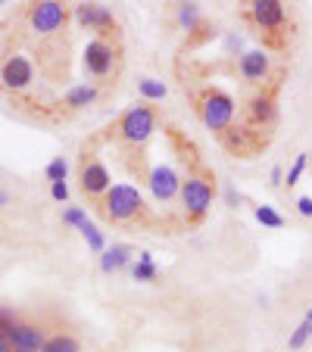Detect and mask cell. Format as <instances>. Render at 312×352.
<instances>
[{
  "instance_id": "1",
  "label": "cell",
  "mask_w": 312,
  "mask_h": 352,
  "mask_svg": "<svg viewBox=\"0 0 312 352\" xmlns=\"http://www.w3.org/2000/svg\"><path fill=\"white\" fill-rule=\"evenodd\" d=\"M181 206H185L187 225L203 221V215L213 206V178L203 168H194L185 181H181Z\"/></svg>"
},
{
  "instance_id": "9",
  "label": "cell",
  "mask_w": 312,
  "mask_h": 352,
  "mask_svg": "<svg viewBox=\"0 0 312 352\" xmlns=\"http://www.w3.org/2000/svg\"><path fill=\"white\" fill-rule=\"evenodd\" d=\"M147 184H150V193L160 199V203H172L175 197H181V178L175 175V168H169V166L150 168Z\"/></svg>"
},
{
  "instance_id": "2",
  "label": "cell",
  "mask_w": 312,
  "mask_h": 352,
  "mask_svg": "<svg viewBox=\"0 0 312 352\" xmlns=\"http://www.w3.org/2000/svg\"><path fill=\"white\" fill-rule=\"evenodd\" d=\"M147 206H144V197H141L138 187L132 184H113L110 193L103 197V215L116 225H128V221H138L144 219Z\"/></svg>"
},
{
  "instance_id": "32",
  "label": "cell",
  "mask_w": 312,
  "mask_h": 352,
  "mask_svg": "<svg viewBox=\"0 0 312 352\" xmlns=\"http://www.w3.org/2000/svg\"><path fill=\"white\" fill-rule=\"evenodd\" d=\"M225 50H240V38H238V34H228V38H225Z\"/></svg>"
},
{
  "instance_id": "21",
  "label": "cell",
  "mask_w": 312,
  "mask_h": 352,
  "mask_svg": "<svg viewBox=\"0 0 312 352\" xmlns=\"http://www.w3.org/2000/svg\"><path fill=\"white\" fill-rule=\"evenodd\" d=\"M138 94L144 100H163L169 94V87L163 85V81H156V78H141L138 81Z\"/></svg>"
},
{
  "instance_id": "3",
  "label": "cell",
  "mask_w": 312,
  "mask_h": 352,
  "mask_svg": "<svg viewBox=\"0 0 312 352\" xmlns=\"http://www.w3.org/2000/svg\"><path fill=\"white\" fill-rule=\"evenodd\" d=\"M197 109H200V119H203V125L209 128V131H219L225 134L228 128H231L234 122V100L228 97L225 91H216V87H206L203 94H200L197 100Z\"/></svg>"
},
{
  "instance_id": "33",
  "label": "cell",
  "mask_w": 312,
  "mask_h": 352,
  "mask_svg": "<svg viewBox=\"0 0 312 352\" xmlns=\"http://www.w3.org/2000/svg\"><path fill=\"white\" fill-rule=\"evenodd\" d=\"M0 352H13V343H10L7 333H0Z\"/></svg>"
},
{
  "instance_id": "22",
  "label": "cell",
  "mask_w": 312,
  "mask_h": 352,
  "mask_svg": "<svg viewBox=\"0 0 312 352\" xmlns=\"http://www.w3.org/2000/svg\"><path fill=\"white\" fill-rule=\"evenodd\" d=\"M79 231H81V237L87 240V246H91L94 253H103V250H107V240H103V234H100L97 228L91 225V221H85V225H81Z\"/></svg>"
},
{
  "instance_id": "28",
  "label": "cell",
  "mask_w": 312,
  "mask_h": 352,
  "mask_svg": "<svg viewBox=\"0 0 312 352\" xmlns=\"http://www.w3.org/2000/svg\"><path fill=\"white\" fill-rule=\"evenodd\" d=\"M50 197H54L56 203H66V199H69V184H66V181H56V184H50Z\"/></svg>"
},
{
  "instance_id": "27",
  "label": "cell",
  "mask_w": 312,
  "mask_h": 352,
  "mask_svg": "<svg viewBox=\"0 0 312 352\" xmlns=\"http://www.w3.org/2000/svg\"><path fill=\"white\" fill-rule=\"evenodd\" d=\"M16 327V315H13V309H3L0 306V333H10Z\"/></svg>"
},
{
  "instance_id": "5",
  "label": "cell",
  "mask_w": 312,
  "mask_h": 352,
  "mask_svg": "<svg viewBox=\"0 0 312 352\" xmlns=\"http://www.w3.org/2000/svg\"><path fill=\"white\" fill-rule=\"evenodd\" d=\"M116 60H119V54H116V47L110 44L107 38H94L87 41L85 47V72L91 75V78H107L110 72L116 69Z\"/></svg>"
},
{
  "instance_id": "8",
  "label": "cell",
  "mask_w": 312,
  "mask_h": 352,
  "mask_svg": "<svg viewBox=\"0 0 312 352\" xmlns=\"http://www.w3.org/2000/svg\"><path fill=\"white\" fill-rule=\"evenodd\" d=\"M32 81H34V66L28 56L16 54L0 66V85L7 87V91H25Z\"/></svg>"
},
{
  "instance_id": "34",
  "label": "cell",
  "mask_w": 312,
  "mask_h": 352,
  "mask_svg": "<svg viewBox=\"0 0 312 352\" xmlns=\"http://www.w3.org/2000/svg\"><path fill=\"white\" fill-rule=\"evenodd\" d=\"M3 203H7V193H3V190H0V206H3Z\"/></svg>"
},
{
  "instance_id": "24",
  "label": "cell",
  "mask_w": 312,
  "mask_h": 352,
  "mask_svg": "<svg viewBox=\"0 0 312 352\" xmlns=\"http://www.w3.org/2000/svg\"><path fill=\"white\" fill-rule=\"evenodd\" d=\"M66 175H69V162L63 160V156L50 160V166H47V181H50V184H56V181H66Z\"/></svg>"
},
{
  "instance_id": "14",
  "label": "cell",
  "mask_w": 312,
  "mask_h": 352,
  "mask_svg": "<svg viewBox=\"0 0 312 352\" xmlns=\"http://www.w3.org/2000/svg\"><path fill=\"white\" fill-rule=\"evenodd\" d=\"M132 256H134V250H132V246H125V243L107 246V250L100 253V272H103V274L122 272L125 265H132Z\"/></svg>"
},
{
  "instance_id": "12",
  "label": "cell",
  "mask_w": 312,
  "mask_h": 352,
  "mask_svg": "<svg viewBox=\"0 0 312 352\" xmlns=\"http://www.w3.org/2000/svg\"><path fill=\"white\" fill-rule=\"evenodd\" d=\"M7 337H10V343H13V352H41L44 349V343H47L44 327L19 324V321H16V327L7 333Z\"/></svg>"
},
{
  "instance_id": "6",
  "label": "cell",
  "mask_w": 312,
  "mask_h": 352,
  "mask_svg": "<svg viewBox=\"0 0 312 352\" xmlns=\"http://www.w3.org/2000/svg\"><path fill=\"white\" fill-rule=\"evenodd\" d=\"M66 19H69V10L63 3H56V0H44V3H34L28 10V22H32V28L38 34H56L66 25Z\"/></svg>"
},
{
  "instance_id": "18",
  "label": "cell",
  "mask_w": 312,
  "mask_h": 352,
  "mask_svg": "<svg viewBox=\"0 0 312 352\" xmlns=\"http://www.w3.org/2000/svg\"><path fill=\"white\" fill-rule=\"evenodd\" d=\"M132 274H134V280H144V284H150V280H156L160 268H156V262H153L150 253H138V262L132 265Z\"/></svg>"
},
{
  "instance_id": "15",
  "label": "cell",
  "mask_w": 312,
  "mask_h": 352,
  "mask_svg": "<svg viewBox=\"0 0 312 352\" xmlns=\"http://www.w3.org/2000/svg\"><path fill=\"white\" fill-rule=\"evenodd\" d=\"M79 349H81L79 340H75L72 333L60 331V333H50V337H47V343L41 352H79Z\"/></svg>"
},
{
  "instance_id": "4",
  "label": "cell",
  "mask_w": 312,
  "mask_h": 352,
  "mask_svg": "<svg viewBox=\"0 0 312 352\" xmlns=\"http://www.w3.org/2000/svg\"><path fill=\"white\" fill-rule=\"evenodd\" d=\"M116 131H119V138L125 140V144H134V146L147 144V140H150V134L156 131V113H153V107H147V103L132 107L119 119Z\"/></svg>"
},
{
  "instance_id": "7",
  "label": "cell",
  "mask_w": 312,
  "mask_h": 352,
  "mask_svg": "<svg viewBox=\"0 0 312 352\" xmlns=\"http://www.w3.org/2000/svg\"><path fill=\"white\" fill-rule=\"evenodd\" d=\"M250 22L262 32H281L287 25V10L278 0H253L250 3Z\"/></svg>"
},
{
  "instance_id": "31",
  "label": "cell",
  "mask_w": 312,
  "mask_h": 352,
  "mask_svg": "<svg viewBox=\"0 0 312 352\" xmlns=\"http://www.w3.org/2000/svg\"><path fill=\"white\" fill-rule=\"evenodd\" d=\"M225 203H228L231 209H238V206H240V193L234 190V187H225Z\"/></svg>"
},
{
  "instance_id": "26",
  "label": "cell",
  "mask_w": 312,
  "mask_h": 352,
  "mask_svg": "<svg viewBox=\"0 0 312 352\" xmlns=\"http://www.w3.org/2000/svg\"><path fill=\"white\" fill-rule=\"evenodd\" d=\"M63 221L66 225H72V228H81L87 221V215H85V209H79V206H69L66 212H63Z\"/></svg>"
},
{
  "instance_id": "10",
  "label": "cell",
  "mask_w": 312,
  "mask_h": 352,
  "mask_svg": "<svg viewBox=\"0 0 312 352\" xmlns=\"http://www.w3.org/2000/svg\"><path fill=\"white\" fill-rule=\"evenodd\" d=\"M113 181H110V168L100 160H85L81 162V190L87 197H107Z\"/></svg>"
},
{
  "instance_id": "20",
  "label": "cell",
  "mask_w": 312,
  "mask_h": 352,
  "mask_svg": "<svg viewBox=\"0 0 312 352\" xmlns=\"http://www.w3.org/2000/svg\"><path fill=\"white\" fill-rule=\"evenodd\" d=\"M175 19H178L181 32H197V28H200V7H197V3H178Z\"/></svg>"
},
{
  "instance_id": "30",
  "label": "cell",
  "mask_w": 312,
  "mask_h": 352,
  "mask_svg": "<svg viewBox=\"0 0 312 352\" xmlns=\"http://www.w3.org/2000/svg\"><path fill=\"white\" fill-rule=\"evenodd\" d=\"M269 184H272V187L284 184V172H281V166H272V172H269Z\"/></svg>"
},
{
  "instance_id": "13",
  "label": "cell",
  "mask_w": 312,
  "mask_h": 352,
  "mask_svg": "<svg viewBox=\"0 0 312 352\" xmlns=\"http://www.w3.org/2000/svg\"><path fill=\"white\" fill-rule=\"evenodd\" d=\"M238 69H240V75H244L247 81L259 85V81L269 75V56L262 54V50H247V54H240Z\"/></svg>"
},
{
  "instance_id": "35",
  "label": "cell",
  "mask_w": 312,
  "mask_h": 352,
  "mask_svg": "<svg viewBox=\"0 0 312 352\" xmlns=\"http://www.w3.org/2000/svg\"><path fill=\"white\" fill-rule=\"evenodd\" d=\"M0 7H3V3H0Z\"/></svg>"
},
{
  "instance_id": "29",
  "label": "cell",
  "mask_w": 312,
  "mask_h": 352,
  "mask_svg": "<svg viewBox=\"0 0 312 352\" xmlns=\"http://www.w3.org/2000/svg\"><path fill=\"white\" fill-rule=\"evenodd\" d=\"M297 212L306 215V219H312V197H300L297 199Z\"/></svg>"
},
{
  "instance_id": "17",
  "label": "cell",
  "mask_w": 312,
  "mask_h": 352,
  "mask_svg": "<svg viewBox=\"0 0 312 352\" xmlns=\"http://www.w3.org/2000/svg\"><path fill=\"white\" fill-rule=\"evenodd\" d=\"M250 119L256 125H269L275 119V100L272 97H256L250 103Z\"/></svg>"
},
{
  "instance_id": "16",
  "label": "cell",
  "mask_w": 312,
  "mask_h": 352,
  "mask_svg": "<svg viewBox=\"0 0 312 352\" xmlns=\"http://www.w3.org/2000/svg\"><path fill=\"white\" fill-rule=\"evenodd\" d=\"M94 100H97V87L94 85H75L72 91L66 94V107L81 109V107H91Z\"/></svg>"
},
{
  "instance_id": "11",
  "label": "cell",
  "mask_w": 312,
  "mask_h": 352,
  "mask_svg": "<svg viewBox=\"0 0 312 352\" xmlns=\"http://www.w3.org/2000/svg\"><path fill=\"white\" fill-rule=\"evenodd\" d=\"M75 19H79L85 28L100 32V34H107L110 28H116L113 10L103 7V3H79V7H75Z\"/></svg>"
},
{
  "instance_id": "23",
  "label": "cell",
  "mask_w": 312,
  "mask_h": 352,
  "mask_svg": "<svg viewBox=\"0 0 312 352\" xmlns=\"http://www.w3.org/2000/svg\"><path fill=\"white\" fill-rule=\"evenodd\" d=\"M253 215H256L259 225H266V228H281V225H284V219H281L272 206H256V212H253Z\"/></svg>"
},
{
  "instance_id": "19",
  "label": "cell",
  "mask_w": 312,
  "mask_h": 352,
  "mask_svg": "<svg viewBox=\"0 0 312 352\" xmlns=\"http://www.w3.org/2000/svg\"><path fill=\"white\" fill-rule=\"evenodd\" d=\"M309 337H312V306L306 309V315H303V321L297 324V331L287 337V349H303V346L309 343Z\"/></svg>"
},
{
  "instance_id": "25",
  "label": "cell",
  "mask_w": 312,
  "mask_h": 352,
  "mask_svg": "<svg viewBox=\"0 0 312 352\" xmlns=\"http://www.w3.org/2000/svg\"><path fill=\"white\" fill-rule=\"evenodd\" d=\"M303 172H306V153H300L297 160H293V166L287 168L284 184H287V187H297V184H300V178H303Z\"/></svg>"
}]
</instances>
